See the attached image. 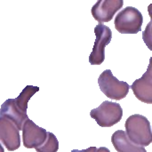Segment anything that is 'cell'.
<instances>
[{
  "mask_svg": "<svg viewBox=\"0 0 152 152\" xmlns=\"http://www.w3.org/2000/svg\"><path fill=\"white\" fill-rule=\"evenodd\" d=\"M135 97L142 102L152 103V71L150 63L147 71L139 79H136L130 86Z\"/></svg>",
  "mask_w": 152,
  "mask_h": 152,
  "instance_id": "cell-10",
  "label": "cell"
},
{
  "mask_svg": "<svg viewBox=\"0 0 152 152\" xmlns=\"http://www.w3.org/2000/svg\"><path fill=\"white\" fill-rule=\"evenodd\" d=\"M59 150V142L56 136L51 133L47 132V137L45 142L36 149L37 152H57Z\"/></svg>",
  "mask_w": 152,
  "mask_h": 152,
  "instance_id": "cell-12",
  "label": "cell"
},
{
  "mask_svg": "<svg viewBox=\"0 0 152 152\" xmlns=\"http://www.w3.org/2000/svg\"><path fill=\"white\" fill-rule=\"evenodd\" d=\"M95 152H110V151L106 147H101V148L97 149Z\"/></svg>",
  "mask_w": 152,
  "mask_h": 152,
  "instance_id": "cell-14",
  "label": "cell"
},
{
  "mask_svg": "<svg viewBox=\"0 0 152 152\" xmlns=\"http://www.w3.org/2000/svg\"><path fill=\"white\" fill-rule=\"evenodd\" d=\"M0 152H4V147H3V145L0 143Z\"/></svg>",
  "mask_w": 152,
  "mask_h": 152,
  "instance_id": "cell-15",
  "label": "cell"
},
{
  "mask_svg": "<svg viewBox=\"0 0 152 152\" xmlns=\"http://www.w3.org/2000/svg\"><path fill=\"white\" fill-rule=\"evenodd\" d=\"M96 147H90L86 150H82V151H79V150H73L70 152H95L96 151Z\"/></svg>",
  "mask_w": 152,
  "mask_h": 152,
  "instance_id": "cell-13",
  "label": "cell"
},
{
  "mask_svg": "<svg viewBox=\"0 0 152 152\" xmlns=\"http://www.w3.org/2000/svg\"><path fill=\"white\" fill-rule=\"evenodd\" d=\"M0 143H2L9 151H14L20 146V135L17 126L10 119L1 116Z\"/></svg>",
  "mask_w": 152,
  "mask_h": 152,
  "instance_id": "cell-8",
  "label": "cell"
},
{
  "mask_svg": "<svg viewBox=\"0 0 152 152\" xmlns=\"http://www.w3.org/2000/svg\"><path fill=\"white\" fill-rule=\"evenodd\" d=\"M90 116L100 126L111 127L121 120L123 117V110L120 104L105 101L98 108L92 110Z\"/></svg>",
  "mask_w": 152,
  "mask_h": 152,
  "instance_id": "cell-5",
  "label": "cell"
},
{
  "mask_svg": "<svg viewBox=\"0 0 152 152\" xmlns=\"http://www.w3.org/2000/svg\"><path fill=\"white\" fill-rule=\"evenodd\" d=\"M124 4L123 0H99L92 7L93 17L102 24L110 21L115 13L119 11Z\"/></svg>",
  "mask_w": 152,
  "mask_h": 152,
  "instance_id": "cell-9",
  "label": "cell"
},
{
  "mask_svg": "<svg viewBox=\"0 0 152 152\" xmlns=\"http://www.w3.org/2000/svg\"><path fill=\"white\" fill-rule=\"evenodd\" d=\"M126 134L128 139L141 147H147L152 142L151 123L147 118L140 114L130 116L125 124Z\"/></svg>",
  "mask_w": 152,
  "mask_h": 152,
  "instance_id": "cell-2",
  "label": "cell"
},
{
  "mask_svg": "<svg viewBox=\"0 0 152 152\" xmlns=\"http://www.w3.org/2000/svg\"><path fill=\"white\" fill-rule=\"evenodd\" d=\"M143 16L133 6H127L119 12L114 21L115 28L121 34H137L142 30Z\"/></svg>",
  "mask_w": 152,
  "mask_h": 152,
  "instance_id": "cell-3",
  "label": "cell"
},
{
  "mask_svg": "<svg viewBox=\"0 0 152 152\" xmlns=\"http://www.w3.org/2000/svg\"><path fill=\"white\" fill-rule=\"evenodd\" d=\"M111 142L118 152H147L144 147L132 142L123 130H118L112 134Z\"/></svg>",
  "mask_w": 152,
  "mask_h": 152,
  "instance_id": "cell-11",
  "label": "cell"
},
{
  "mask_svg": "<svg viewBox=\"0 0 152 152\" xmlns=\"http://www.w3.org/2000/svg\"><path fill=\"white\" fill-rule=\"evenodd\" d=\"M22 141L27 149H37L41 146L47 137L45 129L37 126L31 119L27 118L22 126Z\"/></svg>",
  "mask_w": 152,
  "mask_h": 152,
  "instance_id": "cell-7",
  "label": "cell"
},
{
  "mask_svg": "<svg viewBox=\"0 0 152 152\" xmlns=\"http://www.w3.org/2000/svg\"><path fill=\"white\" fill-rule=\"evenodd\" d=\"M39 91L38 86H27L15 99H8L2 105L0 109V116L10 119L21 131L22 126L27 118L28 102L30 98Z\"/></svg>",
  "mask_w": 152,
  "mask_h": 152,
  "instance_id": "cell-1",
  "label": "cell"
},
{
  "mask_svg": "<svg viewBox=\"0 0 152 152\" xmlns=\"http://www.w3.org/2000/svg\"><path fill=\"white\" fill-rule=\"evenodd\" d=\"M94 33L96 38L89 56V62L92 65H101L105 60V47L111 41L112 31L108 26L98 24L94 28Z\"/></svg>",
  "mask_w": 152,
  "mask_h": 152,
  "instance_id": "cell-6",
  "label": "cell"
},
{
  "mask_svg": "<svg viewBox=\"0 0 152 152\" xmlns=\"http://www.w3.org/2000/svg\"><path fill=\"white\" fill-rule=\"evenodd\" d=\"M101 91L110 100H122L127 96L130 86L124 81L118 80L110 69L104 70L98 78Z\"/></svg>",
  "mask_w": 152,
  "mask_h": 152,
  "instance_id": "cell-4",
  "label": "cell"
}]
</instances>
